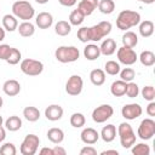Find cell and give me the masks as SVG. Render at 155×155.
Here are the masks:
<instances>
[{"mask_svg":"<svg viewBox=\"0 0 155 155\" xmlns=\"http://www.w3.org/2000/svg\"><path fill=\"white\" fill-rule=\"evenodd\" d=\"M54 31L59 36H67L71 31V25L67 21H58L54 25Z\"/></svg>","mask_w":155,"mask_h":155,"instance_id":"f546056e","label":"cell"},{"mask_svg":"<svg viewBox=\"0 0 155 155\" xmlns=\"http://www.w3.org/2000/svg\"><path fill=\"white\" fill-rule=\"evenodd\" d=\"M84 88V80L80 75H71L65 82V92L69 96H79Z\"/></svg>","mask_w":155,"mask_h":155,"instance_id":"30bf717a","label":"cell"},{"mask_svg":"<svg viewBox=\"0 0 155 155\" xmlns=\"http://www.w3.org/2000/svg\"><path fill=\"white\" fill-rule=\"evenodd\" d=\"M126 86H127V82H125L124 80H116L111 84L110 86V92L114 97H122L125 96V92H126Z\"/></svg>","mask_w":155,"mask_h":155,"instance_id":"484cf974","label":"cell"},{"mask_svg":"<svg viewBox=\"0 0 155 155\" xmlns=\"http://www.w3.org/2000/svg\"><path fill=\"white\" fill-rule=\"evenodd\" d=\"M99 50H101V54H104V56L114 54L115 51H116V42H115V40L114 39H105V40H103V42L99 46Z\"/></svg>","mask_w":155,"mask_h":155,"instance_id":"7402d4cb","label":"cell"},{"mask_svg":"<svg viewBox=\"0 0 155 155\" xmlns=\"http://www.w3.org/2000/svg\"><path fill=\"white\" fill-rule=\"evenodd\" d=\"M145 111H147V114H148L149 116H155V102H154V101L149 102V104H148Z\"/></svg>","mask_w":155,"mask_h":155,"instance_id":"f6af8a7d","label":"cell"},{"mask_svg":"<svg viewBox=\"0 0 155 155\" xmlns=\"http://www.w3.org/2000/svg\"><path fill=\"white\" fill-rule=\"evenodd\" d=\"M131 151L133 155H149L150 154V148L145 143H138L133 144L131 147Z\"/></svg>","mask_w":155,"mask_h":155,"instance_id":"e575fe53","label":"cell"},{"mask_svg":"<svg viewBox=\"0 0 155 155\" xmlns=\"http://www.w3.org/2000/svg\"><path fill=\"white\" fill-rule=\"evenodd\" d=\"M84 56L88 61H96L101 56L99 46L96 44H87L84 48Z\"/></svg>","mask_w":155,"mask_h":155,"instance_id":"44dd1931","label":"cell"},{"mask_svg":"<svg viewBox=\"0 0 155 155\" xmlns=\"http://www.w3.org/2000/svg\"><path fill=\"white\" fill-rule=\"evenodd\" d=\"M5 35H6V30L2 27H0V42L5 39Z\"/></svg>","mask_w":155,"mask_h":155,"instance_id":"816d5d0a","label":"cell"},{"mask_svg":"<svg viewBox=\"0 0 155 155\" xmlns=\"http://www.w3.org/2000/svg\"><path fill=\"white\" fill-rule=\"evenodd\" d=\"M39 145H40V138L36 134L29 133L22 140L19 151L22 155H34L38 151Z\"/></svg>","mask_w":155,"mask_h":155,"instance_id":"52a82bcc","label":"cell"},{"mask_svg":"<svg viewBox=\"0 0 155 155\" xmlns=\"http://www.w3.org/2000/svg\"><path fill=\"white\" fill-rule=\"evenodd\" d=\"M90 81L94 86H102L105 82V71L102 69H93L90 73Z\"/></svg>","mask_w":155,"mask_h":155,"instance_id":"4316f807","label":"cell"},{"mask_svg":"<svg viewBox=\"0 0 155 155\" xmlns=\"http://www.w3.org/2000/svg\"><path fill=\"white\" fill-rule=\"evenodd\" d=\"M80 155H97V150L92 145H86L80 150Z\"/></svg>","mask_w":155,"mask_h":155,"instance_id":"ee69618b","label":"cell"},{"mask_svg":"<svg viewBox=\"0 0 155 155\" xmlns=\"http://www.w3.org/2000/svg\"><path fill=\"white\" fill-rule=\"evenodd\" d=\"M109 154H113V155H119V151L117 150H111V149H108V150H103L101 151V155H109Z\"/></svg>","mask_w":155,"mask_h":155,"instance_id":"681fc988","label":"cell"},{"mask_svg":"<svg viewBox=\"0 0 155 155\" xmlns=\"http://www.w3.org/2000/svg\"><path fill=\"white\" fill-rule=\"evenodd\" d=\"M47 139L53 144H61L64 140V132L58 127H52L46 133Z\"/></svg>","mask_w":155,"mask_h":155,"instance_id":"d6986e66","label":"cell"},{"mask_svg":"<svg viewBox=\"0 0 155 155\" xmlns=\"http://www.w3.org/2000/svg\"><path fill=\"white\" fill-rule=\"evenodd\" d=\"M2 124H4V119H2V116L0 115V126H2Z\"/></svg>","mask_w":155,"mask_h":155,"instance_id":"11a10c76","label":"cell"},{"mask_svg":"<svg viewBox=\"0 0 155 155\" xmlns=\"http://www.w3.org/2000/svg\"><path fill=\"white\" fill-rule=\"evenodd\" d=\"M78 39L84 42V44H87L90 40V27H81L80 29H78Z\"/></svg>","mask_w":155,"mask_h":155,"instance_id":"60d3db41","label":"cell"},{"mask_svg":"<svg viewBox=\"0 0 155 155\" xmlns=\"http://www.w3.org/2000/svg\"><path fill=\"white\" fill-rule=\"evenodd\" d=\"M11 51V46L7 44H0V59L6 61Z\"/></svg>","mask_w":155,"mask_h":155,"instance_id":"7bdbcfd3","label":"cell"},{"mask_svg":"<svg viewBox=\"0 0 155 155\" xmlns=\"http://www.w3.org/2000/svg\"><path fill=\"white\" fill-rule=\"evenodd\" d=\"M98 1L99 0H81L78 4V10L86 17L92 15V12L97 8L98 6Z\"/></svg>","mask_w":155,"mask_h":155,"instance_id":"e0dca14e","label":"cell"},{"mask_svg":"<svg viewBox=\"0 0 155 155\" xmlns=\"http://www.w3.org/2000/svg\"><path fill=\"white\" fill-rule=\"evenodd\" d=\"M18 27V21H17V17H15L13 15H5L2 17V28L6 30V31H15Z\"/></svg>","mask_w":155,"mask_h":155,"instance_id":"cb8c5ba5","label":"cell"},{"mask_svg":"<svg viewBox=\"0 0 155 155\" xmlns=\"http://www.w3.org/2000/svg\"><path fill=\"white\" fill-rule=\"evenodd\" d=\"M35 24L40 29H48L53 24V16L50 12H46V11L40 12L35 17Z\"/></svg>","mask_w":155,"mask_h":155,"instance_id":"2e32d148","label":"cell"},{"mask_svg":"<svg viewBox=\"0 0 155 155\" xmlns=\"http://www.w3.org/2000/svg\"><path fill=\"white\" fill-rule=\"evenodd\" d=\"M116 56H117L119 62L122 63V64H125V65H132L138 59V56H137L136 51L133 48L125 47V46H121L120 48H117Z\"/></svg>","mask_w":155,"mask_h":155,"instance_id":"8fae6325","label":"cell"},{"mask_svg":"<svg viewBox=\"0 0 155 155\" xmlns=\"http://www.w3.org/2000/svg\"><path fill=\"white\" fill-rule=\"evenodd\" d=\"M116 131L122 148L130 149L136 143V133L133 132V128L128 122H121Z\"/></svg>","mask_w":155,"mask_h":155,"instance_id":"277c9868","label":"cell"},{"mask_svg":"<svg viewBox=\"0 0 155 155\" xmlns=\"http://www.w3.org/2000/svg\"><path fill=\"white\" fill-rule=\"evenodd\" d=\"M155 0H142V2H144V4H147V5H150V4H153Z\"/></svg>","mask_w":155,"mask_h":155,"instance_id":"db71d44e","label":"cell"},{"mask_svg":"<svg viewBox=\"0 0 155 155\" xmlns=\"http://www.w3.org/2000/svg\"><path fill=\"white\" fill-rule=\"evenodd\" d=\"M0 154L1 155H16L17 154V149L15 147L13 143H4L0 148Z\"/></svg>","mask_w":155,"mask_h":155,"instance_id":"b9f144b4","label":"cell"},{"mask_svg":"<svg viewBox=\"0 0 155 155\" xmlns=\"http://www.w3.org/2000/svg\"><path fill=\"white\" fill-rule=\"evenodd\" d=\"M70 125L73 126V127H75V128H80V127H82V126H85V124H86V117H85V115L84 114H81V113H74L71 116H70Z\"/></svg>","mask_w":155,"mask_h":155,"instance_id":"836d02e7","label":"cell"},{"mask_svg":"<svg viewBox=\"0 0 155 155\" xmlns=\"http://www.w3.org/2000/svg\"><path fill=\"white\" fill-rule=\"evenodd\" d=\"M63 108L59 104H51L45 109V116L48 121H58L63 116Z\"/></svg>","mask_w":155,"mask_h":155,"instance_id":"5bb4252c","label":"cell"},{"mask_svg":"<svg viewBox=\"0 0 155 155\" xmlns=\"http://www.w3.org/2000/svg\"><path fill=\"white\" fill-rule=\"evenodd\" d=\"M85 21V16L76 8V10H73L69 15V23L70 25H80L82 24V22Z\"/></svg>","mask_w":155,"mask_h":155,"instance_id":"d590c367","label":"cell"},{"mask_svg":"<svg viewBox=\"0 0 155 155\" xmlns=\"http://www.w3.org/2000/svg\"><path fill=\"white\" fill-rule=\"evenodd\" d=\"M98 10L103 15H110L115 10V2L114 0H99L98 1Z\"/></svg>","mask_w":155,"mask_h":155,"instance_id":"4dcf8cb0","label":"cell"},{"mask_svg":"<svg viewBox=\"0 0 155 155\" xmlns=\"http://www.w3.org/2000/svg\"><path fill=\"white\" fill-rule=\"evenodd\" d=\"M21 70L23 74L28 75V76H38L42 73L44 70V64L42 62L38 61V59H33V58H25L21 62L19 65Z\"/></svg>","mask_w":155,"mask_h":155,"instance_id":"8992f818","label":"cell"},{"mask_svg":"<svg viewBox=\"0 0 155 155\" xmlns=\"http://www.w3.org/2000/svg\"><path fill=\"white\" fill-rule=\"evenodd\" d=\"M137 1H142V0H137Z\"/></svg>","mask_w":155,"mask_h":155,"instance_id":"6f0895ef","label":"cell"},{"mask_svg":"<svg viewBox=\"0 0 155 155\" xmlns=\"http://www.w3.org/2000/svg\"><path fill=\"white\" fill-rule=\"evenodd\" d=\"M114 114V109L110 104H101L92 111V120L97 124H103L108 121Z\"/></svg>","mask_w":155,"mask_h":155,"instance_id":"ba28073f","label":"cell"},{"mask_svg":"<svg viewBox=\"0 0 155 155\" xmlns=\"http://www.w3.org/2000/svg\"><path fill=\"white\" fill-rule=\"evenodd\" d=\"M122 46L125 47H130V48H133L137 46L138 44V36L134 31H131V30H126V33L122 35Z\"/></svg>","mask_w":155,"mask_h":155,"instance_id":"603a6c76","label":"cell"},{"mask_svg":"<svg viewBox=\"0 0 155 155\" xmlns=\"http://www.w3.org/2000/svg\"><path fill=\"white\" fill-rule=\"evenodd\" d=\"M17 30H18V33H19L21 36H23V38H30L35 33V25L30 21H23L17 27Z\"/></svg>","mask_w":155,"mask_h":155,"instance_id":"ffe728a7","label":"cell"},{"mask_svg":"<svg viewBox=\"0 0 155 155\" xmlns=\"http://www.w3.org/2000/svg\"><path fill=\"white\" fill-rule=\"evenodd\" d=\"M5 127L7 131L10 132H16L22 127V119L17 115H12L10 116L6 121H5Z\"/></svg>","mask_w":155,"mask_h":155,"instance_id":"f1b7e54d","label":"cell"},{"mask_svg":"<svg viewBox=\"0 0 155 155\" xmlns=\"http://www.w3.org/2000/svg\"><path fill=\"white\" fill-rule=\"evenodd\" d=\"M2 104H4V101H2V97H0V109H1Z\"/></svg>","mask_w":155,"mask_h":155,"instance_id":"9f6ffc18","label":"cell"},{"mask_svg":"<svg viewBox=\"0 0 155 155\" xmlns=\"http://www.w3.org/2000/svg\"><path fill=\"white\" fill-rule=\"evenodd\" d=\"M38 4H40V5H44V4H47L48 2V0H35Z\"/></svg>","mask_w":155,"mask_h":155,"instance_id":"f5cc1de1","label":"cell"},{"mask_svg":"<svg viewBox=\"0 0 155 155\" xmlns=\"http://www.w3.org/2000/svg\"><path fill=\"white\" fill-rule=\"evenodd\" d=\"M22 59V53L18 48L16 47H11V51H10V54L6 59V62L10 64V65H16L19 63V61Z\"/></svg>","mask_w":155,"mask_h":155,"instance_id":"8d00e7d4","label":"cell"},{"mask_svg":"<svg viewBox=\"0 0 155 155\" xmlns=\"http://www.w3.org/2000/svg\"><path fill=\"white\" fill-rule=\"evenodd\" d=\"M137 134L143 140H149L155 134V121L150 117L142 120V122L138 126Z\"/></svg>","mask_w":155,"mask_h":155,"instance_id":"9c48e42d","label":"cell"},{"mask_svg":"<svg viewBox=\"0 0 155 155\" xmlns=\"http://www.w3.org/2000/svg\"><path fill=\"white\" fill-rule=\"evenodd\" d=\"M80 138L82 140V143L87 144V145H93L98 142L99 139V133L97 130L92 128V127H86L81 131L80 133Z\"/></svg>","mask_w":155,"mask_h":155,"instance_id":"4fadbf2b","label":"cell"},{"mask_svg":"<svg viewBox=\"0 0 155 155\" xmlns=\"http://www.w3.org/2000/svg\"><path fill=\"white\" fill-rule=\"evenodd\" d=\"M39 154L40 155H53V149L52 148H41L39 150Z\"/></svg>","mask_w":155,"mask_h":155,"instance_id":"c3c4849f","label":"cell"},{"mask_svg":"<svg viewBox=\"0 0 155 155\" xmlns=\"http://www.w3.org/2000/svg\"><path fill=\"white\" fill-rule=\"evenodd\" d=\"M125 94L128 97V98H136L138 94H139V87L136 82H127V86H126V92Z\"/></svg>","mask_w":155,"mask_h":155,"instance_id":"74e56055","label":"cell"},{"mask_svg":"<svg viewBox=\"0 0 155 155\" xmlns=\"http://www.w3.org/2000/svg\"><path fill=\"white\" fill-rule=\"evenodd\" d=\"M54 57L61 63H73L80 57V51L75 46H58L54 51Z\"/></svg>","mask_w":155,"mask_h":155,"instance_id":"3957f363","label":"cell"},{"mask_svg":"<svg viewBox=\"0 0 155 155\" xmlns=\"http://www.w3.org/2000/svg\"><path fill=\"white\" fill-rule=\"evenodd\" d=\"M120 79L124 80L125 82H130L134 79L136 76V71L132 68H124L122 70H120Z\"/></svg>","mask_w":155,"mask_h":155,"instance_id":"ab89813d","label":"cell"},{"mask_svg":"<svg viewBox=\"0 0 155 155\" xmlns=\"http://www.w3.org/2000/svg\"><path fill=\"white\" fill-rule=\"evenodd\" d=\"M116 127L113 124H109L107 126H104L101 131L99 137L105 142V143H111L115 138H116Z\"/></svg>","mask_w":155,"mask_h":155,"instance_id":"ac0fdd59","label":"cell"},{"mask_svg":"<svg viewBox=\"0 0 155 155\" xmlns=\"http://www.w3.org/2000/svg\"><path fill=\"white\" fill-rule=\"evenodd\" d=\"M121 68H120V64L115 61H108L105 64H104V71L108 74V75H111V76H115L120 73Z\"/></svg>","mask_w":155,"mask_h":155,"instance_id":"d6a6232c","label":"cell"},{"mask_svg":"<svg viewBox=\"0 0 155 155\" xmlns=\"http://www.w3.org/2000/svg\"><path fill=\"white\" fill-rule=\"evenodd\" d=\"M111 23L108 21H102L92 27H90V40L91 41H101L103 38H105L107 35L110 34L111 31Z\"/></svg>","mask_w":155,"mask_h":155,"instance_id":"5b68a950","label":"cell"},{"mask_svg":"<svg viewBox=\"0 0 155 155\" xmlns=\"http://www.w3.org/2000/svg\"><path fill=\"white\" fill-rule=\"evenodd\" d=\"M140 63L144 65V67H153L155 64V53L153 51H143L140 54H139V58Z\"/></svg>","mask_w":155,"mask_h":155,"instance_id":"1f68e13d","label":"cell"},{"mask_svg":"<svg viewBox=\"0 0 155 155\" xmlns=\"http://www.w3.org/2000/svg\"><path fill=\"white\" fill-rule=\"evenodd\" d=\"M140 22V15L137 11L122 10L116 18V27L120 30H127L132 27L138 25Z\"/></svg>","mask_w":155,"mask_h":155,"instance_id":"6da1fadb","label":"cell"},{"mask_svg":"<svg viewBox=\"0 0 155 155\" xmlns=\"http://www.w3.org/2000/svg\"><path fill=\"white\" fill-rule=\"evenodd\" d=\"M52 149H53V155H65V154H67L65 149L62 148V147H59V145H56V147L52 148Z\"/></svg>","mask_w":155,"mask_h":155,"instance_id":"7dc6e473","label":"cell"},{"mask_svg":"<svg viewBox=\"0 0 155 155\" xmlns=\"http://www.w3.org/2000/svg\"><path fill=\"white\" fill-rule=\"evenodd\" d=\"M12 15L22 21H30L35 15V10L29 1L17 0L12 4Z\"/></svg>","mask_w":155,"mask_h":155,"instance_id":"7a4b0ae2","label":"cell"},{"mask_svg":"<svg viewBox=\"0 0 155 155\" xmlns=\"http://www.w3.org/2000/svg\"><path fill=\"white\" fill-rule=\"evenodd\" d=\"M142 113H143V109L138 103L125 104L121 109V115L126 120H136L142 115Z\"/></svg>","mask_w":155,"mask_h":155,"instance_id":"7c38bea8","label":"cell"},{"mask_svg":"<svg viewBox=\"0 0 155 155\" xmlns=\"http://www.w3.org/2000/svg\"><path fill=\"white\" fill-rule=\"evenodd\" d=\"M138 30H139V34L143 36V38H149L154 34V22L153 21H143V22H139L138 24Z\"/></svg>","mask_w":155,"mask_h":155,"instance_id":"d4e9b609","label":"cell"},{"mask_svg":"<svg viewBox=\"0 0 155 155\" xmlns=\"http://www.w3.org/2000/svg\"><path fill=\"white\" fill-rule=\"evenodd\" d=\"M58 2H59L62 6L71 7V6H74V5L78 2V0H58Z\"/></svg>","mask_w":155,"mask_h":155,"instance_id":"bcb514c9","label":"cell"},{"mask_svg":"<svg viewBox=\"0 0 155 155\" xmlns=\"http://www.w3.org/2000/svg\"><path fill=\"white\" fill-rule=\"evenodd\" d=\"M5 138H6V131L2 126H0V143H2L5 140Z\"/></svg>","mask_w":155,"mask_h":155,"instance_id":"f907efd6","label":"cell"},{"mask_svg":"<svg viewBox=\"0 0 155 155\" xmlns=\"http://www.w3.org/2000/svg\"><path fill=\"white\" fill-rule=\"evenodd\" d=\"M23 116L29 122H35L40 119V110L36 107H25L23 109Z\"/></svg>","mask_w":155,"mask_h":155,"instance_id":"83f0119b","label":"cell"},{"mask_svg":"<svg viewBox=\"0 0 155 155\" xmlns=\"http://www.w3.org/2000/svg\"><path fill=\"white\" fill-rule=\"evenodd\" d=\"M140 93H142V97H143L145 101H148V102H151V101L155 99V88H154V86H151V85L144 86V87L142 88Z\"/></svg>","mask_w":155,"mask_h":155,"instance_id":"f35d334b","label":"cell"},{"mask_svg":"<svg viewBox=\"0 0 155 155\" xmlns=\"http://www.w3.org/2000/svg\"><path fill=\"white\" fill-rule=\"evenodd\" d=\"M2 91L6 96L8 97H15L17 96L19 92H21V84L15 80V79H10V80H6L2 85Z\"/></svg>","mask_w":155,"mask_h":155,"instance_id":"9a60e30c","label":"cell"}]
</instances>
